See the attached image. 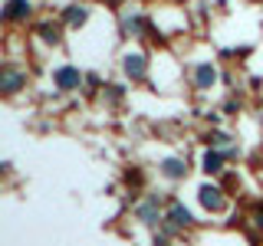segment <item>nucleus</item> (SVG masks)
<instances>
[{
	"label": "nucleus",
	"mask_w": 263,
	"mask_h": 246,
	"mask_svg": "<svg viewBox=\"0 0 263 246\" xmlns=\"http://www.w3.org/2000/svg\"><path fill=\"white\" fill-rule=\"evenodd\" d=\"M0 86H4L7 92H13V89L23 86V76H20V72H4V76H0Z\"/></svg>",
	"instance_id": "2"
},
{
	"label": "nucleus",
	"mask_w": 263,
	"mask_h": 246,
	"mask_svg": "<svg viewBox=\"0 0 263 246\" xmlns=\"http://www.w3.org/2000/svg\"><path fill=\"white\" fill-rule=\"evenodd\" d=\"M217 194H220V191H214V187H204V191H201V200L208 203V207H217V203H220Z\"/></svg>",
	"instance_id": "4"
},
{
	"label": "nucleus",
	"mask_w": 263,
	"mask_h": 246,
	"mask_svg": "<svg viewBox=\"0 0 263 246\" xmlns=\"http://www.w3.org/2000/svg\"><path fill=\"white\" fill-rule=\"evenodd\" d=\"M171 220H175V223H187V220H191V217H187V210L175 207V210H171Z\"/></svg>",
	"instance_id": "8"
},
{
	"label": "nucleus",
	"mask_w": 263,
	"mask_h": 246,
	"mask_svg": "<svg viewBox=\"0 0 263 246\" xmlns=\"http://www.w3.org/2000/svg\"><path fill=\"white\" fill-rule=\"evenodd\" d=\"M56 82H60L63 89H72V86H79V72L66 66V69H60V72H56Z\"/></svg>",
	"instance_id": "1"
},
{
	"label": "nucleus",
	"mask_w": 263,
	"mask_h": 246,
	"mask_svg": "<svg viewBox=\"0 0 263 246\" xmlns=\"http://www.w3.org/2000/svg\"><path fill=\"white\" fill-rule=\"evenodd\" d=\"M125 69H128V76H142V72H145V66H142V59H138V56H135V59H132V56H128V63H125Z\"/></svg>",
	"instance_id": "5"
},
{
	"label": "nucleus",
	"mask_w": 263,
	"mask_h": 246,
	"mask_svg": "<svg viewBox=\"0 0 263 246\" xmlns=\"http://www.w3.org/2000/svg\"><path fill=\"white\" fill-rule=\"evenodd\" d=\"M164 174H168V177H181V174H184V164H181V161H168V164H164Z\"/></svg>",
	"instance_id": "6"
},
{
	"label": "nucleus",
	"mask_w": 263,
	"mask_h": 246,
	"mask_svg": "<svg viewBox=\"0 0 263 246\" xmlns=\"http://www.w3.org/2000/svg\"><path fill=\"white\" fill-rule=\"evenodd\" d=\"M197 82H201V86H211V82H214V69H211V66H201V69H197Z\"/></svg>",
	"instance_id": "7"
},
{
	"label": "nucleus",
	"mask_w": 263,
	"mask_h": 246,
	"mask_svg": "<svg viewBox=\"0 0 263 246\" xmlns=\"http://www.w3.org/2000/svg\"><path fill=\"white\" fill-rule=\"evenodd\" d=\"M204 164H208V171H217V168H220V154H208V158H204Z\"/></svg>",
	"instance_id": "9"
},
{
	"label": "nucleus",
	"mask_w": 263,
	"mask_h": 246,
	"mask_svg": "<svg viewBox=\"0 0 263 246\" xmlns=\"http://www.w3.org/2000/svg\"><path fill=\"white\" fill-rule=\"evenodd\" d=\"M7 10H10L7 16H13V20H20V16H27V13H30V4H27V0H13V4L7 7Z\"/></svg>",
	"instance_id": "3"
}]
</instances>
